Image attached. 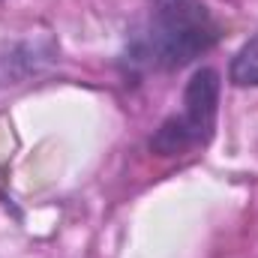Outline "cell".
I'll return each instance as SVG.
<instances>
[{
	"instance_id": "6da1fadb",
	"label": "cell",
	"mask_w": 258,
	"mask_h": 258,
	"mask_svg": "<svg viewBox=\"0 0 258 258\" xmlns=\"http://www.w3.org/2000/svg\"><path fill=\"white\" fill-rule=\"evenodd\" d=\"M222 27L204 0H147L126 33L120 63L132 75L171 72L207 54Z\"/></svg>"
},
{
	"instance_id": "3957f363",
	"label": "cell",
	"mask_w": 258,
	"mask_h": 258,
	"mask_svg": "<svg viewBox=\"0 0 258 258\" xmlns=\"http://www.w3.org/2000/svg\"><path fill=\"white\" fill-rule=\"evenodd\" d=\"M228 81L234 87H258V33L249 36L228 63Z\"/></svg>"
},
{
	"instance_id": "7a4b0ae2",
	"label": "cell",
	"mask_w": 258,
	"mask_h": 258,
	"mask_svg": "<svg viewBox=\"0 0 258 258\" xmlns=\"http://www.w3.org/2000/svg\"><path fill=\"white\" fill-rule=\"evenodd\" d=\"M216 111H219V72L204 66L189 78L180 111L162 120V126L153 132L150 150L156 156H180L186 150L204 147L213 138Z\"/></svg>"
}]
</instances>
